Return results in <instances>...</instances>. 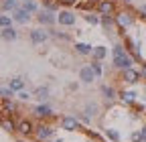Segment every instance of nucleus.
I'll list each match as a JSON object with an SVG mask.
<instances>
[{"instance_id":"nucleus-7","label":"nucleus","mask_w":146,"mask_h":142,"mask_svg":"<svg viewBox=\"0 0 146 142\" xmlns=\"http://www.w3.org/2000/svg\"><path fill=\"white\" fill-rule=\"evenodd\" d=\"M96 77H98V75H96V71L91 69V65H83V67L79 69V81H83V83L89 85V83L96 81Z\"/></svg>"},{"instance_id":"nucleus-9","label":"nucleus","mask_w":146,"mask_h":142,"mask_svg":"<svg viewBox=\"0 0 146 142\" xmlns=\"http://www.w3.org/2000/svg\"><path fill=\"white\" fill-rule=\"evenodd\" d=\"M31 16H33V14H31L29 10H25L23 6H18V8L12 12V19H14V23H18V25H27V23L31 21Z\"/></svg>"},{"instance_id":"nucleus-20","label":"nucleus","mask_w":146,"mask_h":142,"mask_svg":"<svg viewBox=\"0 0 146 142\" xmlns=\"http://www.w3.org/2000/svg\"><path fill=\"white\" fill-rule=\"evenodd\" d=\"M21 6H23L25 10H29L31 14H36V12H39V4H36L35 0H23Z\"/></svg>"},{"instance_id":"nucleus-26","label":"nucleus","mask_w":146,"mask_h":142,"mask_svg":"<svg viewBox=\"0 0 146 142\" xmlns=\"http://www.w3.org/2000/svg\"><path fill=\"white\" fill-rule=\"evenodd\" d=\"M0 98H2V100H10V98H14V90H10V85L0 87Z\"/></svg>"},{"instance_id":"nucleus-28","label":"nucleus","mask_w":146,"mask_h":142,"mask_svg":"<svg viewBox=\"0 0 146 142\" xmlns=\"http://www.w3.org/2000/svg\"><path fill=\"white\" fill-rule=\"evenodd\" d=\"M85 116H89V118L98 116V106H96V104H87V106H85Z\"/></svg>"},{"instance_id":"nucleus-21","label":"nucleus","mask_w":146,"mask_h":142,"mask_svg":"<svg viewBox=\"0 0 146 142\" xmlns=\"http://www.w3.org/2000/svg\"><path fill=\"white\" fill-rule=\"evenodd\" d=\"M8 85H10V90H14V94H18V92H23V90H25V81H23L21 77L10 79V81H8Z\"/></svg>"},{"instance_id":"nucleus-12","label":"nucleus","mask_w":146,"mask_h":142,"mask_svg":"<svg viewBox=\"0 0 146 142\" xmlns=\"http://www.w3.org/2000/svg\"><path fill=\"white\" fill-rule=\"evenodd\" d=\"M18 6H21V2L18 0H0V12H14Z\"/></svg>"},{"instance_id":"nucleus-15","label":"nucleus","mask_w":146,"mask_h":142,"mask_svg":"<svg viewBox=\"0 0 146 142\" xmlns=\"http://www.w3.org/2000/svg\"><path fill=\"white\" fill-rule=\"evenodd\" d=\"M0 37H2L4 41H16L18 39V31L12 29V27H6V29L0 31Z\"/></svg>"},{"instance_id":"nucleus-34","label":"nucleus","mask_w":146,"mask_h":142,"mask_svg":"<svg viewBox=\"0 0 146 142\" xmlns=\"http://www.w3.org/2000/svg\"><path fill=\"white\" fill-rule=\"evenodd\" d=\"M87 2H91V4H98V2H102V0H87Z\"/></svg>"},{"instance_id":"nucleus-18","label":"nucleus","mask_w":146,"mask_h":142,"mask_svg":"<svg viewBox=\"0 0 146 142\" xmlns=\"http://www.w3.org/2000/svg\"><path fill=\"white\" fill-rule=\"evenodd\" d=\"M35 98L39 100V102H47V100H49V87H47V85L36 87V90H35Z\"/></svg>"},{"instance_id":"nucleus-36","label":"nucleus","mask_w":146,"mask_h":142,"mask_svg":"<svg viewBox=\"0 0 146 142\" xmlns=\"http://www.w3.org/2000/svg\"><path fill=\"white\" fill-rule=\"evenodd\" d=\"M16 142H25V140H16Z\"/></svg>"},{"instance_id":"nucleus-13","label":"nucleus","mask_w":146,"mask_h":142,"mask_svg":"<svg viewBox=\"0 0 146 142\" xmlns=\"http://www.w3.org/2000/svg\"><path fill=\"white\" fill-rule=\"evenodd\" d=\"M51 114H53V110L49 108V106H47L45 102H41V104L35 108V116H36V118H49Z\"/></svg>"},{"instance_id":"nucleus-1","label":"nucleus","mask_w":146,"mask_h":142,"mask_svg":"<svg viewBox=\"0 0 146 142\" xmlns=\"http://www.w3.org/2000/svg\"><path fill=\"white\" fill-rule=\"evenodd\" d=\"M112 57H114V67L116 69H128V67H132V57L128 55V51L122 47V45H114V49H112Z\"/></svg>"},{"instance_id":"nucleus-16","label":"nucleus","mask_w":146,"mask_h":142,"mask_svg":"<svg viewBox=\"0 0 146 142\" xmlns=\"http://www.w3.org/2000/svg\"><path fill=\"white\" fill-rule=\"evenodd\" d=\"M106 57H108V47H104V45H98V47H94V51H91V59L104 61Z\"/></svg>"},{"instance_id":"nucleus-8","label":"nucleus","mask_w":146,"mask_h":142,"mask_svg":"<svg viewBox=\"0 0 146 142\" xmlns=\"http://www.w3.org/2000/svg\"><path fill=\"white\" fill-rule=\"evenodd\" d=\"M55 134V130L51 128V126H47V124H41V126H36L35 128V136H36V140H49L51 136Z\"/></svg>"},{"instance_id":"nucleus-22","label":"nucleus","mask_w":146,"mask_h":142,"mask_svg":"<svg viewBox=\"0 0 146 142\" xmlns=\"http://www.w3.org/2000/svg\"><path fill=\"white\" fill-rule=\"evenodd\" d=\"M14 19H12V14L8 12H0V29H6V27H12Z\"/></svg>"},{"instance_id":"nucleus-35","label":"nucleus","mask_w":146,"mask_h":142,"mask_svg":"<svg viewBox=\"0 0 146 142\" xmlns=\"http://www.w3.org/2000/svg\"><path fill=\"white\" fill-rule=\"evenodd\" d=\"M120 2H124V4H130V2H132V0H120Z\"/></svg>"},{"instance_id":"nucleus-17","label":"nucleus","mask_w":146,"mask_h":142,"mask_svg":"<svg viewBox=\"0 0 146 142\" xmlns=\"http://www.w3.org/2000/svg\"><path fill=\"white\" fill-rule=\"evenodd\" d=\"M75 53L77 55H91V51H94V47L91 45H87V43H75Z\"/></svg>"},{"instance_id":"nucleus-10","label":"nucleus","mask_w":146,"mask_h":142,"mask_svg":"<svg viewBox=\"0 0 146 142\" xmlns=\"http://www.w3.org/2000/svg\"><path fill=\"white\" fill-rule=\"evenodd\" d=\"M61 128L67 130V132H75L79 128V122H77V116H65L61 120Z\"/></svg>"},{"instance_id":"nucleus-14","label":"nucleus","mask_w":146,"mask_h":142,"mask_svg":"<svg viewBox=\"0 0 146 142\" xmlns=\"http://www.w3.org/2000/svg\"><path fill=\"white\" fill-rule=\"evenodd\" d=\"M83 21L91 27H96V25H102V14L100 12H85L83 14Z\"/></svg>"},{"instance_id":"nucleus-6","label":"nucleus","mask_w":146,"mask_h":142,"mask_svg":"<svg viewBox=\"0 0 146 142\" xmlns=\"http://www.w3.org/2000/svg\"><path fill=\"white\" fill-rule=\"evenodd\" d=\"M142 75H140V71H136V69H132V67H128V69H124L122 71V81L124 83H128V85H134V83H138V79H140Z\"/></svg>"},{"instance_id":"nucleus-2","label":"nucleus","mask_w":146,"mask_h":142,"mask_svg":"<svg viewBox=\"0 0 146 142\" xmlns=\"http://www.w3.org/2000/svg\"><path fill=\"white\" fill-rule=\"evenodd\" d=\"M114 19H116V25L118 29H128V27H132L136 23V16L132 10H120L114 14Z\"/></svg>"},{"instance_id":"nucleus-5","label":"nucleus","mask_w":146,"mask_h":142,"mask_svg":"<svg viewBox=\"0 0 146 142\" xmlns=\"http://www.w3.org/2000/svg\"><path fill=\"white\" fill-rule=\"evenodd\" d=\"M75 21H77V16L71 10H59L57 12V23L61 27H75Z\"/></svg>"},{"instance_id":"nucleus-3","label":"nucleus","mask_w":146,"mask_h":142,"mask_svg":"<svg viewBox=\"0 0 146 142\" xmlns=\"http://www.w3.org/2000/svg\"><path fill=\"white\" fill-rule=\"evenodd\" d=\"M36 14H39V16H36V23H39L41 27H55V25H57V12H53L49 8H43Z\"/></svg>"},{"instance_id":"nucleus-25","label":"nucleus","mask_w":146,"mask_h":142,"mask_svg":"<svg viewBox=\"0 0 146 142\" xmlns=\"http://www.w3.org/2000/svg\"><path fill=\"white\" fill-rule=\"evenodd\" d=\"M120 98H122V102H126V104H134V100H136V92H122Z\"/></svg>"},{"instance_id":"nucleus-19","label":"nucleus","mask_w":146,"mask_h":142,"mask_svg":"<svg viewBox=\"0 0 146 142\" xmlns=\"http://www.w3.org/2000/svg\"><path fill=\"white\" fill-rule=\"evenodd\" d=\"M16 130L21 132V134H25V136H29L31 132H35V128H33V124H31L29 120H23V122H21V124H18V126H16Z\"/></svg>"},{"instance_id":"nucleus-29","label":"nucleus","mask_w":146,"mask_h":142,"mask_svg":"<svg viewBox=\"0 0 146 142\" xmlns=\"http://www.w3.org/2000/svg\"><path fill=\"white\" fill-rule=\"evenodd\" d=\"M2 128H4L6 132H14V130H16V126H14L12 120H2Z\"/></svg>"},{"instance_id":"nucleus-11","label":"nucleus","mask_w":146,"mask_h":142,"mask_svg":"<svg viewBox=\"0 0 146 142\" xmlns=\"http://www.w3.org/2000/svg\"><path fill=\"white\" fill-rule=\"evenodd\" d=\"M98 12H100V14H112V16H114L116 6H114L112 0H102V2H98Z\"/></svg>"},{"instance_id":"nucleus-31","label":"nucleus","mask_w":146,"mask_h":142,"mask_svg":"<svg viewBox=\"0 0 146 142\" xmlns=\"http://www.w3.org/2000/svg\"><path fill=\"white\" fill-rule=\"evenodd\" d=\"M18 100H21V102H29V100H31V94L25 92V90H23V92H18Z\"/></svg>"},{"instance_id":"nucleus-24","label":"nucleus","mask_w":146,"mask_h":142,"mask_svg":"<svg viewBox=\"0 0 146 142\" xmlns=\"http://www.w3.org/2000/svg\"><path fill=\"white\" fill-rule=\"evenodd\" d=\"M89 65H91V69L96 71V75H98V77H102V75H104V67H102V61H98V59H91V63H89Z\"/></svg>"},{"instance_id":"nucleus-23","label":"nucleus","mask_w":146,"mask_h":142,"mask_svg":"<svg viewBox=\"0 0 146 142\" xmlns=\"http://www.w3.org/2000/svg\"><path fill=\"white\" fill-rule=\"evenodd\" d=\"M102 94H104L106 100H116V90L110 87V85H102Z\"/></svg>"},{"instance_id":"nucleus-33","label":"nucleus","mask_w":146,"mask_h":142,"mask_svg":"<svg viewBox=\"0 0 146 142\" xmlns=\"http://www.w3.org/2000/svg\"><path fill=\"white\" fill-rule=\"evenodd\" d=\"M140 75H142V77H146V67H142V71H140Z\"/></svg>"},{"instance_id":"nucleus-4","label":"nucleus","mask_w":146,"mask_h":142,"mask_svg":"<svg viewBox=\"0 0 146 142\" xmlns=\"http://www.w3.org/2000/svg\"><path fill=\"white\" fill-rule=\"evenodd\" d=\"M49 37H51V33L45 31V27H43V29H33V31L29 33V39H31L33 45H43Z\"/></svg>"},{"instance_id":"nucleus-27","label":"nucleus","mask_w":146,"mask_h":142,"mask_svg":"<svg viewBox=\"0 0 146 142\" xmlns=\"http://www.w3.org/2000/svg\"><path fill=\"white\" fill-rule=\"evenodd\" d=\"M51 33V37H55V39H61V41H71V37L67 33H61V31H49Z\"/></svg>"},{"instance_id":"nucleus-30","label":"nucleus","mask_w":146,"mask_h":142,"mask_svg":"<svg viewBox=\"0 0 146 142\" xmlns=\"http://www.w3.org/2000/svg\"><path fill=\"white\" fill-rule=\"evenodd\" d=\"M106 134H108V138H110V140H114V142H120V140H122V138H120V134H118L116 130H112V128L106 130Z\"/></svg>"},{"instance_id":"nucleus-32","label":"nucleus","mask_w":146,"mask_h":142,"mask_svg":"<svg viewBox=\"0 0 146 142\" xmlns=\"http://www.w3.org/2000/svg\"><path fill=\"white\" fill-rule=\"evenodd\" d=\"M140 136H142V140H144V142H146V126H144V128H142V130H140Z\"/></svg>"}]
</instances>
